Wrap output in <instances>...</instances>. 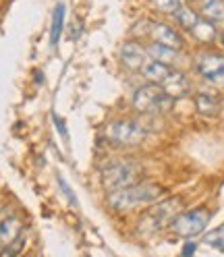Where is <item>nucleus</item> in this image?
Here are the masks:
<instances>
[{
	"instance_id": "8",
	"label": "nucleus",
	"mask_w": 224,
	"mask_h": 257,
	"mask_svg": "<svg viewBox=\"0 0 224 257\" xmlns=\"http://www.w3.org/2000/svg\"><path fill=\"white\" fill-rule=\"evenodd\" d=\"M119 60L123 62V67H127L129 71H141V67L148 60V52L139 42L127 40L119 48Z\"/></svg>"
},
{
	"instance_id": "1",
	"label": "nucleus",
	"mask_w": 224,
	"mask_h": 257,
	"mask_svg": "<svg viewBox=\"0 0 224 257\" xmlns=\"http://www.w3.org/2000/svg\"><path fill=\"white\" fill-rule=\"evenodd\" d=\"M162 195H164V189L156 183H135L131 187L108 193L106 201L110 205V210L123 214V212H133L143 205H152L162 199Z\"/></svg>"
},
{
	"instance_id": "18",
	"label": "nucleus",
	"mask_w": 224,
	"mask_h": 257,
	"mask_svg": "<svg viewBox=\"0 0 224 257\" xmlns=\"http://www.w3.org/2000/svg\"><path fill=\"white\" fill-rule=\"evenodd\" d=\"M174 19H177V23H179L185 31H191V29L195 27V23H197V19H199V15H197L195 11H191V9L183 7L181 11L174 13Z\"/></svg>"
},
{
	"instance_id": "22",
	"label": "nucleus",
	"mask_w": 224,
	"mask_h": 257,
	"mask_svg": "<svg viewBox=\"0 0 224 257\" xmlns=\"http://www.w3.org/2000/svg\"><path fill=\"white\" fill-rule=\"evenodd\" d=\"M58 187L62 189V193H65V197L69 199V203H71L73 207H77V205H79V199L75 197V193H73V189L69 187V183H67L65 179H62V176H60V174H58Z\"/></svg>"
},
{
	"instance_id": "4",
	"label": "nucleus",
	"mask_w": 224,
	"mask_h": 257,
	"mask_svg": "<svg viewBox=\"0 0 224 257\" xmlns=\"http://www.w3.org/2000/svg\"><path fill=\"white\" fill-rule=\"evenodd\" d=\"M131 104L141 114H166L174 106V98H170L160 85L148 83L135 89Z\"/></svg>"
},
{
	"instance_id": "13",
	"label": "nucleus",
	"mask_w": 224,
	"mask_h": 257,
	"mask_svg": "<svg viewBox=\"0 0 224 257\" xmlns=\"http://www.w3.org/2000/svg\"><path fill=\"white\" fill-rule=\"evenodd\" d=\"M146 52L152 60H158V62H164L168 64V67H172V64H177L181 60V50H174V48H168V46H162V44H156L152 42Z\"/></svg>"
},
{
	"instance_id": "12",
	"label": "nucleus",
	"mask_w": 224,
	"mask_h": 257,
	"mask_svg": "<svg viewBox=\"0 0 224 257\" xmlns=\"http://www.w3.org/2000/svg\"><path fill=\"white\" fill-rule=\"evenodd\" d=\"M21 230H23V224L17 216H5V218H0V249L11 245L13 240H17L21 236Z\"/></svg>"
},
{
	"instance_id": "21",
	"label": "nucleus",
	"mask_w": 224,
	"mask_h": 257,
	"mask_svg": "<svg viewBox=\"0 0 224 257\" xmlns=\"http://www.w3.org/2000/svg\"><path fill=\"white\" fill-rule=\"evenodd\" d=\"M23 247H25V240H23V236H19L17 240H13L11 245L0 249V257H19Z\"/></svg>"
},
{
	"instance_id": "15",
	"label": "nucleus",
	"mask_w": 224,
	"mask_h": 257,
	"mask_svg": "<svg viewBox=\"0 0 224 257\" xmlns=\"http://www.w3.org/2000/svg\"><path fill=\"white\" fill-rule=\"evenodd\" d=\"M199 17L222 23L224 21V0H199Z\"/></svg>"
},
{
	"instance_id": "9",
	"label": "nucleus",
	"mask_w": 224,
	"mask_h": 257,
	"mask_svg": "<svg viewBox=\"0 0 224 257\" xmlns=\"http://www.w3.org/2000/svg\"><path fill=\"white\" fill-rule=\"evenodd\" d=\"M148 38H152V42H156V44L174 48V50H181V48L185 46V40H183V36L179 34V31L174 27H170L168 23H162V21H152Z\"/></svg>"
},
{
	"instance_id": "24",
	"label": "nucleus",
	"mask_w": 224,
	"mask_h": 257,
	"mask_svg": "<svg viewBox=\"0 0 224 257\" xmlns=\"http://www.w3.org/2000/svg\"><path fill=\"white\" fill-rule=\"evenodd\" d=\"M195 251H197V243H187L183 247V257H193Z\"/></svg>"
},
{
	"instance_id": "6",
	"label": "nucleus",
	"mask_w": 224,
	"mask_h": 257,
	"mask_svg": "<svg viewBox=\"0 0 224 257\" xmlns=\"http://www.w3.org/2000/svg\"><path fill=\"white\" fill-rule=\"evenodd\" d=\"M210 220H212V212L205 210V207H197V210L181 212L177 218L170 222V230L177 236L193 238V236H199L207 228Z\"/></svg>"
},
{
	"instance_id": "10",
	"label": "nucleus",
	"mask_w": 224,
	"mask_h": 257,
	"mask_svg": "<svg viewBox=\"0 0 224 257\" xmlns=\"http://www.w3.org/2000/svg\"><path fill=\"white\" fill-rule=\"evenodd\" d=\"M172 71H174V69L168 67V64L158 62V60H152V58H148L146 64L141 67V75L146 77V81L152 83V85H162L166 79L170 77Z\"/></svg>"
},
{
	"instance_id": "17",
	"label": "nucleus",
	"mask_w": 224,
	"mask_h": 257,
	"mask_svg": "<svg viewBox=\"0 0 224 257\" xmlns=\"http://www.w3.org/2000/svg\"><path fill=\"white\" fill-rule=\"evenodd\" d=\"M191 34H193V38L197 42H201V44H212L216 40V36H218V31H216V23L199 17L197 23H195V27L191 29Z\"/></svg>"
},
{
	"instance_id": "20",
	"label": "nucleus",
	"mask_w": 224,
	"mask_h": 257,
	"mask_svg": "<svg viewBox=\"0 0 224 257\" xmlns=\"http://www.w3.org/2000/svg\"><path fill=\"white\" fill-rule=\"evenodd\" d=\"M152 5L156 11L164 15H174L177 11L183 9V0H152Z\"/></svg>"
},
{
	"instance_id": "14",
	"label": "nucleus",
	"mask_w": 224,
	"mask_h": 257,
	"mask_svg": "<svg viewBox=\"0 0 224 257\" xmlns=\"http://www.w3.org/2000/svg\"><path fill=\"white\" fill-rule=\"evenodd\" d=\"M65 17H67V7L62 0H58L54 13H52V27H50V46L56 48L60 38H62V31H65Z\"/></svg>"
},
{
	"instance_id": "2",
	"label": "nucleus",
	"mask_w": 224,
	"mask_h": 257,
	"mask_svg": "<svg viewBox=\"0 0 224 257\" xmlns=\"http://www.w3.org/2000/svg\"><path fill=\"white\" fill-rule=\"evenodd\" d=\"M139 174H141L139 162H135L131 158H121V160H112V162H108L100 170V181H102V187L108 193H112V191L135 185Z\"/></svg>"
},
{
	"instance_id": "11",
	"label": "nucleus",
	"mask_w": 224,
	"mask_h": 257,
	"mask_svg": "<svg viewBox=\"0 0 224 257\" xmlns=\"http://www.w3.org/2000/svg\"><path fill=\"white\" fill-rule=\"evenodd\" d=\"M160 87H162V89L170 95V98H174V100H177V98H183V95H187V93L191 91V83H189L187 75L181 73V71H177V69L170 73V77H168Z\"/></svg>"
},
{
	"instance_id": "5",
	"label": "nucleus",
	"mask_w": 224,
	"mask_h": 257,
	"mask_svg": "<svg viewBox=\"0 0 224 257\" xmlns=\"http://www.w3.org/2000/svg\"><path fill=\"white\" fill-rule=\"evenodd\" d=\"M148 137V128L133 118H117L106 126V139L117 148H133Z\"/></svg>"
},
{
	"instance_id": "26",
	"label": "nucleus",
	"mask_w": 224,
	"mask_h": 257,
	"mask_svg": "<svg viewBox=\"0 0 224 257\" xmlns=\"http://www.w3.org/2000/svg\"><path fill=\"white\" fill-rule=\"evenodd\" d=\"M193 257H195V255H193Z\"/></svg>"
},
{
	"instance_id": "7",
	"label": "nucleus",
	"mask_w": 224,
	"mask_h": 257,
	"mask_svg": "<svg viewBox=\"0 0 224 257\" xmlns=\"http://www.w3.org/2000/svg\"><path fill=\"white\" fill-rule=\"evenodd\" d=\"M193 69L207 83H224V54L201 52L195 56Z\"/></svg>"
},
{
	"instance_id": "16",
	"label": "nucleus",
	"mask_w": 224,
	"mask_h": 257,
	"mask_svg": "<svg viewBox=\"0 0 224 257\" xmlns=\"http://www.w3.org/2000/svg\"><path fill=\"white\" fill-rule=\"evenodd\" d=\"M195 108L199 114L203 116H214L216 112L220 110V98L216 93H210V91H201L195 95Z\"/></svg>"
},
{
	"instance_id": "3",
	"label": "nucleus",
	"mask_w": 224,
	"mask_h": 257,
	"mask_svg": "<svg viewBox=\"0 0 224 257\" xmlns=\"http://www.w3.org/2000/svg\"><path fill=\"white\" fill-rule=\"evenodd\" d=\"M181 205L183 201L179 197H170L152 205L139 220V234L150 236V234H156L158 230H162L164 226H170V222L181 214Z\"/></svg>"
},
{
	"instance_id": "25",
	"label": "nucleus",
	"mask_w": 224,
	"mask_h": 257,
	"mask_svg": "<svg viewBox=\"0 0 224 257\" xmlns=\"http://www.w3.org/2000/svg\"><path fill=\"white\" fill-rule=\"evenodd\" d=\"M220 42H222V46H224V31H222V36H220Z\"/></svg>"
},
{
	"instance_id": "23",
	"label": "nucleus",
	"mask_w": 224,
	"mask_h": 257,
	"mask_svg": "<svg viewBox=\"0 0 224 257\" xmlns=\"http://www.w3.org/2000/svg\"><path fill=\"white\" fill-rule=\"evenodd\" d=\"M52 118H54V124H56V128H58V133H60L62 141L69 143V131H67V122H65V118H60L58 114H52Z\"/></svg>"
},
{
	"instance_id": "19",
	"label": "nucleus",
	"mask_w": 224,
	"mask_h": 257,
	"mask_svg": "<svg viewBox=\"0 0 224 257\" xmlns=\"http://www.w3.org/2000/svg\"><path fill=\"white\" fill-rule=\"evenodd\" d=\"M201 243H203V245H207V247H212V249L224 251V224H222V226H218V228H214L212 232L203 234Z\"/></svg>"
}]
</instances>
